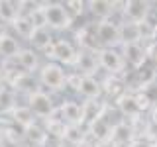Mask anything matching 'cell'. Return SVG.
<instances>
[{
    "instance_id": "6da1fadb",
    "label": "cell",
    "mask_w": 157,
    "mask_h": 147,
    "mask_svg": "<svg viewBox=\"0 0 157 147\" xmlns=\"http://www.w3.org/2000/svg\"><path fill=\"white\" fill-rule=\"evenodd\" d=\"M37 81H39V85H43L45 88L57 92V90L67 88V73L63 69V65H59L55 61H47L37 71Z\"/></svg>"
},
{
    "instance_id": "7a4b0ae2",
    "label": "cell",
    "mask_w": 157,
    "mask_h": 147,
    "mask_svg": "<svg viewBox=\"0 0 157 147\" xmlns=\"http://www.w3.org/2000/svg\"><path fill=\"white\" fill-rule=\"evenodd\" d=\"M94 39H96L98 49L122 45V41H120V22H116V20L96 22L94 24Z\"/></svg>"
},
{
    "instance_id": "3957f363",
    "label": "cell",
    "mask_w": 157,
    "mask_h": 147,
    "mask_svg": "<svg viewBox=\"0 0 157 147\" xmlns=\"http://www.w3.org/2000/svg\"><path fill=\"white\" fill-rule=\"evenodd\" d=\"M43 8H45V20H47V28L51 29H69L73 26L75 20L71 18L69 10L65 8V2H43Z\"/></svg>"
},
{
    "instance_id": "277c9868",
    "label": "cell",
    "mask_w": 157,
    "mask_h": 147,
    "mask_svg": "<svg viewBox=\"0 0 157 147\" xmlns=\"http://www.w3.org/2000/svg\"><path fill=\"white\" fill-rule=\"evenodd\" d=\"M98 65L102 71H106L112 77H120L124 73V69H128L124 53L118 47H104L98 49Z\"/></svg>"
},
{
    "instance_id": "5b68a950",
    "label": "cell",
    "mask_w": 157,
    "mask_h": 147,
    "mask_svg": "<svg viewBox=\"0 0 157 147\" xmlns=\"http://www.w3.org/2000/svg\"><path fill=\"white\" fill-rule=\"evenodd\" d=\"M47 57L51 61L59 63V65H73L75 67L77 57H78V49L75 47V43H71L65 37H55L53 45L47 49Z\"/></svg>"
},
{
    "instance_id": "8992f818",
    "label": "cell",
    "mask_w": 157,
    "mask_h": 147,
    "mask_svg": "<svg viewBox=\"0 0 157 147\" xmlns=\"http://www.w3.org/2000/svg\"><path fill=\"white\" fill-rule=\"evenodd\" d=\"M151 4L144 2V0H126L122 2L120 14L124 18V22H132V24H144L145 20H149L151 16Z\"/></svg>"
},
{
    "instance_id": "52a82bcc",
    "label": "cell",
    "mask_w": 157,
    "mask_h": 147,
    "mask_svg": "<svg viewBox=\"0 0 157 147\" xmlns=\"http://www.w3.org/2000/svg\"><path fill=\"white\" fill-rule=\"evenodd\" d=\"M28 108L33 112V116H37V118H51L57 112L51 94H47L45 90H39V88L28 96Z\"/></svg>"
},
{
    "instance_id": "ba28073f",
    "label": "cell",
    "mask_w": 157,
    "mask_h": 147,
    "mask_svg": "<svg viewBox=\"0 0 157 147\" xmlns=\"http://www.w3.org/2000/svg\"><path fill=\"white\" fill-rule=\"evenodd\" d=\"M57 112L61 114V120L65 122L67 126H81L85 127V108H82V102H75V100H63L61 106L57 108Z\"/></svg>"
},
{
    "instance_id": "9c48e42d",
    "label": "cell",
    "mask_w": 157,
    "mask_h": 147,
    "mask_svg": "<svg viewBox=\"0 0 157 147\" xmlns=\"http://www.w3.org/2000/svg\"><path fill=\"white\" fill-rule=\"evenodd\" d=\"M122 53H124L126 65L134 71H141L149 63L144 43H126V45H122Z\"/></svg>"
},
{
    "instance_id": "30bf717a",
    "label": "cell",
    "mask_w": 157,
    "mask_h": 147,
    "mask_svg": "<svg viewBox=\"0 0 157 147\" xmlns=\"http://www.w3.org/2000/svg\"><path fill=\"white\" fill-rule=\"evenodd\" d=\"M77 73L85 77H94V71L100 69L98 65V51H92V49H78V57L75 63Z\"/></svg>"
},
{
    "instance_id": "8fae6325",
    "label": "cell",
    "mask_w": 157,
    "mask_h": 147,
    "mask_svg": "<svg viewBox=\"0 0 157 147\" xmlns=\"http://www.w3.org/2000/svg\"><path fill=\"white\" fill-rule=\"evenodd\" d=\"M122 2H110V0H92L86 2V10L96 18V22H104V20H112L116 12H120Z\"/></svg>"
},
{
    "instance_id": "7c38bea8",
    "label": "cell",
    "mask_w": 157,
    "mask_h": 147,
    "mask_svg": "<svg viewBox=\"0 0 157 147\" xmlns=\"http://www.w3.org/2000/svg\"><path fill=\"white\" fill-rule=\"evenodd\" d=\"M136 139L134 127L132 124H128L126 120H118L114 126H112V134H110V141L116 147H130V143Z\"/></svg>"
},
{
    "instance_id": "4fadbf2b",
    "label": "cell",
    "mask_w": 157,
    "mask_h": 147,
    "mask_svg": "<svg viewBox=\"0 0 157 147\" xmlns=\"http://www.w3.org/2000/svg\"><path fill=\"white\" fill-rule=\"evenodd\" d=\"M53 41H55V37H53V32L49 28H36L33 33L28 39L29 47H32L33 51H45V53H47V49L53 45Z\"/></svg>"
},
{
    "instance_id": "5bb4252c",
    "label": "cell",
    "mask_w": 157,
    "mask_h": 147,
    "mask_svg": "<svg viewBox=\"0 0 157 147\" xmlns=\"http://www.w3.org/2000/svg\"><path fill=\"white\" fill-rule=\"evenodd\" d=\"M14 61H16V65H18L20 71L29 73V75H32L33 71H39V69H41V65H39V55H37V51H33L32 47L22 49L20 55L14 59Z\"/></svg>"
},
{
    "instance_id": "9a60e30c",
    "label": "cell",
    "mask_w": 157,
    "mask_h": 147,
    "mask_svg": "<svg viewBox=\"0 0 157 147\" xmlns=\"http://www.w3.org/2000/svg\"><path fill=\"white\" fill-rule=\"evenodd\" d=\"M85 100H100L104 90H102V81H98L96 77H82L81 90H78Z\"/></svg>"
},
{
    "instance_id": "2e32d148",
    "label": "cell",
    "mask_w": 157,
    "mask_h": 147,
    "mask_svg": "<svg viewBox=\"0 0 157 147\" xmlns=\"http://www.w3.org/2000/svg\"><path fill=\"white\" fill-rule=\"evenodd\" d=\"M114 108L118 112H120L122 116L130 118V120H134L136 116H141L140 112H137V106H136V100H134V92L126 90L122 96H118L114 100Z\"/></svg>"
},
{
    "instance_id": "e0dca14e",
    "label": "cell",
    "mask_w": 157,
    "mask_h": 147,
    "mask_svg": "<svg viewBox=\"0 0 157 147\" xmlns=\"http://www.w3.org/2000/svg\"><path fill=\"white\" fill-rule=\"evenodd\" d=\"M120 41L122 45L126 43H141L144 41V32H141L140 24H132V22H120Z\"/></svg>"
},
{
    "instance_id": "ac0fdd59",
    "label": "cell",
    "mask_w": 157,
    "mask_h": 147,
    "mask_svg": "<svg viewBox=\"0 0 157 147\" xmlns=\"http://www.w3.org/2000/svg\"><path fill=\"white\" fill-rule=\"evenodd\" d=\"M20 51H22L20 39L4 32L2 36H0V55L4 59H16L20 55Z\"/></svg>"
},
{
    "instance_id": "d6986e66",
    "label": "cell",
    "mask_w": 157,
    "mask_h": 147,
    "mask_svg": "<svg viewBox=\"0 0 157 147\" xmlns=\"http://www.w3.org/2000/svg\"><path fill=\"white\" fill-rule=\"evenodd\" d=\"M102 90H104L106 96H112V100H116L118 96H122L124 92L128 90L126 88V82H122L120 77H112L108 75L106 81H102Z\"/></svg>"
},
{
    "instance_id": "ffe728a7",
    "label": "cell",
    "mask_w": 157,
    "mask_h": 147,
    "mask_svg": "<svg viewBox=\"0 0 157 147\" xmlns=\"http://www.w3.org/2000/svg\"><path fill=\"white\" fill-rule=\"evenodd\" d=\"M12 28L16 29V33H18L20 37H24L26 41L29 39V36L33 33V29H36V26L32 24V20H29L28 16H18L12 22Z\"/></svg>"
},
{
    "instance_id": "44dd1931",
    "label": "cell",
    "mask_w": 157,
    "mask_h": 147,
    "mask_svg": "<svg viewBox=\"0 0 157 147\" xmlns=\"http://www.w3.org/2000/svg\"><path fill=\"white\" fill-rule=\"evenodd\" d=\"M134 100H136V106H137V112H140V114L149 112L155 104V100L151 98V94L147 90H134Z\"/></svg>"
},
{
    "instance_id": "7402d4cb",
    "label": "cell",
    "mask_w": 157,
    "mask_h": 147,
    "mask_svg": "<svg viewBox=\"0 0 157 147\" xmlns=\"http://www.w3.org/2000/svg\"><path fill=\"white\" fill-rule=\"evenodd\" d=\"M12 112H14V120H16L18 124H22L26 130L33 126V112L29 110L28 106H16Z\"/></svg>"
},
{
    "instance_id": "603a6c76",
    "label": "cell",
    "mask_w": 157,
    "mask_h": 147,
    "mask_svg": "<svg viewBox=\"0 0 157 147\" xmlns=\"http://www.w3.org/2000/svg\"><path fill=\"white\" fill-rule=\"evenodd\" d=\"M65 8L69 10L71 18L75 20V18L82 16V14L86 12V2H82V0H67V2H65Z\"/></svg>"
},
{
    "instance_id": "cb8c5ba5",
    "label": "cell",
    "mask_w": 157,
    "mask_h": 147,
    "mask_svg": "<svg viewBox=\"0 0 157 147\" xmlns=\"http://www.w3.org/2000/svg\"><path fill=\"white\" fill-rule=\"evenodd\" d=\"M14 108H16V104H14V94L8 88H2L0 90V112L14 110Z\"/></svg>"
},
{
    "instance_id": "d4e9b609",
    "label": "cell",
    "mask_w": 157,
    "mask_h": 147,
    "mask_svg": "<svg viewBox=\"0 0 157 147\" xmlns=\"http://www.w3.org/2000/svg\"><path fill=\"white\" fill-rule=\"evenodd\" d=\"M82 77H85V75H81V73H77V71L75 73H69V75H67V88H71L73 92H77V94H78Z\"/></svg>"
},
{
    "instance_id": "484cf974",
    "label": "cell",
    "mask_w": 157,
    "mask_h": 147,
    "mask_svg": "<svg viewBox=\"0 0 157 147\" xmlns=\"http://www.w3.org/2000/svg\"><path fill=\"white\" fill-rule=\"evenodd\" d=\"M144 45H145V53H147L149 63H155L157 65V39H151V41L144 43Z\"/></svg>"
},
{
    "instance_id": "4316f807",
    "label": "cell",
    "mask_w": 157,
    "mask_h": 147,
    "mask_svg": "<svg viewBox=\"0 0 157 147\" xmlns=\"http://www.w3.org/2000/svg\"><path fill=\"white\" fill-rule=\"evenodd\" d=\"M75 147H98V141H94V139H92L90 135L86 134V137H85V139H82L81 143H77Z\"/></svg>"
},
{
    "instance_id": "83f0119b",
    "label": "cell",
    "mask_w": 157,
    "mask_h": 147,
    "mask_svg": "<svg viewBox=\"0 0 157 147\" xmlns=\"http://www.w3.org/2000/svg\"><path fill=\"white\" fill-rule=\"evenodd\" d=\"M149 124L157 127V102L153 104V108L149 110Z\"/></svg>"
},
{
    "instance_id": "f1b7e54d",
    "label": "cell",
    "mask_w": 157,
    "mask_h": 147,
    "mask_svg": "<svg viewBox=\"0 0 157 147\" xmlns=\"http://www.w3.org/2000/svg\"><path fill=\"white\" fill-rule=\"evenodd\" d=\"M130 147H151V145L147 143L145 139H134V141L130 143Z\"/></svg>"
},
{
    "instance_id": "f546056e",
    "label": "cell",
    "mask_w": 157,
    "mask_h": 147,
    "mask_svg": "<svg viewBox=\"0 0 157 147\" xmlns=\"http://www.w3.org/2000/svg\"><path fill=\"white\" fill-rule=\"evenodd\" d=\"M98 147H116V145L112 143L110 139H108V141H102V143H98Z\"/></svg>"
},
{
    "instance_id": "4dcf8cb0",
    "label": "cell",
    "mask_w": 157,
    "mask_h": 147,
    "mask_svg": "<svg viewBox=\"0 0 157 147\" xmlns=\"http://www.w3.org/2000/svg\"><path fill=\"white\" fill-rule=\"evenodd\" d=\"M4 73H6V71H4V67L0 65V81H4Z\"/></svg>"
}]
</instances>
